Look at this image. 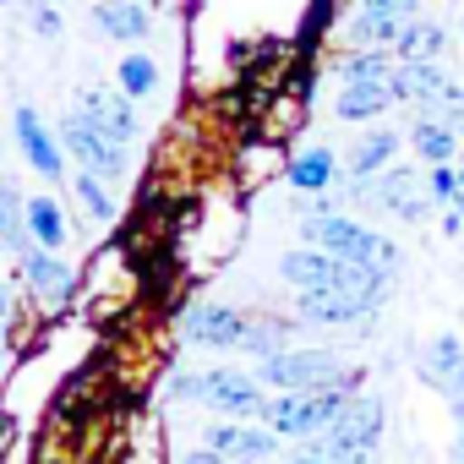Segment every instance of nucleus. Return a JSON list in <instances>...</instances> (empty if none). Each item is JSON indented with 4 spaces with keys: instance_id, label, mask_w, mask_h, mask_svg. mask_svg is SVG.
<instances>
[{
    "instance_id": "16",
    "label": "nucleus",
    "mask_w": 464,
    "mask_h": 464,
    "mask_svg": "<svg viewBox=\"0 0 464 464\" xmlns=\"http://www.w3.org/2000/svg\"><path fill=\"white\" fill-rule=\"evenodd\" d=\"M393 88H399V104H415V110H442L459 93V82L437 61H399L393 66Z\"/></svg>"
},
{
    "instance_id": "29",
    "label": "nucleus",
    "mask_w": 464,
    "mask_h": 464,
    "mask_svg": "<svg viewBox=\"0 0 464 464\" xmlns=\"http://www.w3.org/2000/svg\"><path fill=\"white\" fill-rule=\"evenodd\" d=\"M72 186H77V197H82L88 218H99V224H110V218H115V197H110V180H99V175L77 169V175H72Z\"/></svg>"
},
{
    "instance_id": "5",
    "label": "nucleus",
    "mask_w": 464,
    "mask_h": 464,
    "mask_svg": "<svg viewBox=\"0 0 464 464\" xmlns=\"http://www.w3.org/2000/svg\"><path fill=\"white\" fill-rule=\"evenodd\" d=\"M257 377L268 393H306V388H339L361 372L339 350H279V355L257 361Z\"/></svg>"
},
{
    "instance_id": "12",
    "label": "nucleus",
    "mask_w": 464,
    "mask_h": 464,
    "mask_svg": "<svg viewBox=\"0 0 464 464\" xmlns=\"http://www.w3.org/2000/svg\"><path fill=\"white\" fill-rule=\"evenodd\" d=\"M361 186L399 224H426L431 218V191H426V175H415V169H382L377 180H361Z\"/></svg>"
},
{
    "instance_id": "14",
    "label": "nucleus",
    "mask_w": 464,
    "mask_h": 464,
    "mask_svg": "<svg viewBox=\"0 0 464 464\" xmlns=\"http://www.w3.org/2000/svg\"><path fill=\"white\" fill-rule=\"evenodd\" d=\"M77 110H82L99 131H110L121 148L142 142V115H137V99H131V93H121V88H82V93H77Z\"/></svg>"
},
{
    "instance_id": "13",
    "label": "nucleus",
    "mask_w": 464,
    "mask_h": 464,
    "mask_svg": "<svg viewBox=\"0 0 464 464\" xmlns=\"http://www.w3.org/2000/svg\"><path fill=\"white\" fill-rule=\"evenodd\" d=\"M17 279H23V290H28L39 306H50V312H61V306L72 301V290H77V274L66 268V257H61V252H44V246H28V252L17 257Z\"/></svg>"
},
{
    "instance_id": "9",
    "label": "nucleus",
    "mask_w": 464,
    "mask_h": 464,
    "mask_svg": "<svg viewBox=\"0 0 464 464\" xmlns=\"http://www.w3.org/2000/svg\"><path fill=\"white\" fill-rule=\"evenodd\" d=\"M382 399H366V393H355L344 410H339V420L317 437L323 448H328V464L334 459H344V453H377V442H382Z\"/></svg>"
},
{
    "instance_id": "27",
    "label": "nucleus",
    "mask_w": 464,
    "mask_h": 464,
    "mask_svg": "<svg viewBox=\"0 0 464 464\" xmlns=\"http://www.w3.org/2000/svg\"><path fill=\"white\" fill-rule=\"evenodd\" d=\"M115 88H121V93H131V99H153V93H159V61H153V55H142V50H137V55H126V61L115 66Z\"/></svg>"
},
{
    "instance_id": "24",
    "label": "nucleus",
    "mask_w": 464,
    "mask_h": 464,
    "mask_svg": "<svg viewBox=\"0 0 464 464\" xmlns=\"http://www.w3.org/2000/svg\"><path fill=\"white\" fill-rule=\"evenodd\" d=\"M442 50H448V28L442 23H410L399 34V44H393L399 61H437Z\"/></svg>"
},
{
    "instance_id": "15",
    "label": "nucleus",
    "mask_w": 464,
    "mask_h": 464,
    "mask_svg": "<svg viewBox=\"0 0 464 464\" xmlns=\"http://www.w3.org/2000/svg\"><path fill=\"white\" fill-rule=\"evenodd\" d=\"M12 137H17L28 169H39L44 180H66V148H61V137L44 126V115H39L34 104H17V115H12Z\"/></svg>"
},
{
    "instance_id": "30",
    "label": "nucleus",
    "mask_w": 464,
    "mask_h": 464,
    "mask_svg": "<svg viewBox=\"0 0 464 464\" xmlns=\"http://www.w3.org/2000/svg\"><path fill=\"white\" fill-rule=\"evenodd\" d=\"M453 180H459V169H453V164H431V169H426V191H431V202L453 208Z\"/></svg>"
},
{
    "instance_id": "3",
    "label": "nucleus",
    "mask_w": 464,
    "mask_h": 464,
    "mask_svg": "<svg viewBox=\"0 0 464 464\" xmlns=\"http://www.w3.org/2000/svg\"><path fill=\"white\" fill-rule=\"evenodd\" d=\"M180 399H197L202 410L224 415V420H263V404H268V388L257 372H241V366H208L197 372L191 382H175Z\"/></svg>"
},
{
    "instance_id": "36",
    "label": "nucleus",
    "mask_w": 464,
    "mask_h": 464,
    "mask_svg": "<svg viewBox=\"0 0 464 464\" xmlns=\"http://www.w3.org/2000/svg\"><path fill=\"white\" fill-rule=\"evenodd\" d=\"M334 464H377V453H344V459H334Z\"/></svg>"
},
{
    "instance_id": "20",
    "label": "nucleus",
    "mask_w": 464,
    "mask_h": 464,
    "mask_svg": "<svg viewBox=\"0 0 464 464\" xmlns=\"http://www.w3.org/2000/svg\"><path fill=\"white\" fill-rule=\"evenodd\" d=\"M404 148V137L393 131V126H372L355 148H350V159H344V175L350 180H377L388 164H393V153Z\"/></svg>"
},
{
    "instance_id": "4",
    "label": "nucleus",
    "mask_w": 464,
    "mask_h": 464,
    "mask_svg": "<svg viewBox=\"0 0 464 464\" xmlns=\"http://www.w3.org/2000/svg\"><path fill=\"white\" fill-rule=\"evenodd\" d=\"M388 301H393V279H366L350 290H301L295 317L317 323V328H366Z\"/></svg>"
},
{
    "instance_id": "7",
    "label": "nucleus",
    "mask_w": 464,
    "mask_h": 464,
    "mask_svg": "<svg viewBox=\"0 0 464 464\" xmlns=\"http://www.w3.org/2000/svg\"><path fill=\"white\" fill-rule=\"evenodd\" d=\"M279 279L301 295V290H350V285H366V279H388V274H372V268H355L323 246H295L279 257Z\"/></svg>"
},
{
    "instance_id": "1",
    "label": "nucleus",
    "mask_w": 464,
    "mask_h": 464,
    "mask_svg": "<svg viewBox=\"0 0 464 464\" xmlns=\"http://www.w3.org/2000/svg\"><path fill=\"white\" fill-rule=\"evenodd\" d=\"M301 236H306V246H323V252H334V257H344V263H355V268L388 274V279L404 268V252H399L388 236L355 224L350 213H339V208H328V202H317V208L301 218Z\"/></svg>"
},
{
    "instance_id": "35",
    "label": "nucleus",
    "mask_w": 464,
    "mask_h": 464,
    "mask_svg": "<svg viewBox=\"0 0 464 464\" xmlns=\"http://www.w3.org/2000/svg\"><path fill=\"white\" fill-rule=\"evenodd\" d=\"M453 169H459V180H453V208L464 213V164H453Z\"/></svg>"
},
{
    "instance_id": "37",
    "label": "nucleus",
    "mask_w": 464,
    "mask_h": 464,
    "mask_svg": "<svg viewBox=\"0 0 464 464\" xmlns=\"http://www.w3.org/2000/svg\"><path fill=\"white\" fill-rule=\"evenodd\" d=\"M453 464H464V431H453Z\"/></svg>"
},
{
    "instance_id": "22",
    "label": "nucleus",
    "mask_w": 464,
    "mask_h": 464,
    "mask_svg": "<svg viewBox=\"0 0 464 464\" xmlns=\"http://www.w3.org/2000/svg\"><path fill=\"white\" fill-rule=\"evenodd\" d=\"M404 28H410V12H366L361 6L350 17V44L355 50H393Z\"/></svg>"
},
{
    "instance_id": "11",
    "label": "nucleus",
    "mask_w": 464,
    "mask_h": 464,
    "mask_svg": "<svg viewBox=\"0 0 464 464\" xmlns=\"http://www.w3.org/2000/svg\"><path fill=\"white\" fill-rule=\"evenodd\" d=\"M202 442H213L229 464H268L285 448V437L274 426H263V420H213Z\"/></svg>"
},
{
    "instance_id": "19",
    "label": "nucleus",
    "mask_w": 464,
    "mask_h": 464,
    "mask_svg": "<svg viewBox=\"0 0 464 464\" xmlns=\"http://www.w3.org/2000/svg\"><path fill=\"white\" fill-rule=\"evenodd\" d=\"M459 131L442 121V115H431V110H415L410 115V148H415V159H426V169L431 164H459Z\"/></svg>"
},
{
    "instance_id": "31",
    "label": "nucleus",
    "mask_w": 464,
    "mask_h": 464,
    "mask_svg": "<svg viewBox=\"0 0 464 464\" xmlns=\"http://www.w3.org/2000/svg\"><path fill=\"white\" fill-rule=\"evenodd\" d=\"M23 12H28V23H34L39 39H61V12H55V6H44V0H28Z\"/></svg>"
},
{
    "instance_id": "33",
    "label": "nucleus",
    "mask_w": 464,
    "mask_h": 464,
    "mask_svg": "<svg viewBox=\"0 0 464 464\" xmlns=\"http://www.w3.org/2000/svg\"><path fill=\"white\" fill-rule=\"evenodd\" d=\"M361 6H366V12H415L420 0H361Z\"/></svg>"
},
{
    "instance_id": "6",
    "label": "nucleus",
    "mask_w": 464,
    "mask_h": 464,
    "mask_svg": "<svg viewBox=\"0 0 464 464\" xmlns=\"http://www.w3.org/2000/svg\"><path fill=\"white\" fill-rule=\"evenodd\" d=\"M55 137H61V148H66V159H77V169H88V175H99V180H126V169H131V159H126V148L110 137V131H99L82 110H72V115H61V126H55Z\"/></svg>"
},
{
    "instance_id": "39",
    "label": "nucleus",
    "mask_w": 464,
    "mask_h": 464,
    "mask_svg": "<svg viewBox=\"0 0 464 464\" xmlns=\"http://www.w3.org/2000/svg\"><path fill=\"white\" fill-rule=\"evenodd\" d=\"M268 464H290V459H268Z\"/></svg>"
},
{
    "instance_id": "25",
    "label": "nucleus",
    "mask_w": 464,
    "mask_h": 464,
    "mask_svg": "<svg viewBox=\"0 0 464 464\" xmlns=\"http://www.w3.org/2000/svg\"><path fill=\"white\" fill-rule=\"evenodd\" d=\"M393 66H399L393 50H350V55H339V88H344V82H377V77H388Z\"/></svg>"
},
{
    "instance_id": "8",
    "label": "nucleus",
    "mask_w": 464,
    "mask_h": 464,
    "mask_svg": "<svg viewBox=\"0 0 464 464\" xmlns=\"http://www.w3.org/2000/svg\"><path fill=\"white\" fill-rule=\"evenodd\" d=\"M415 377L431 393H442V404L453 410V426L464 431V344H459V334H431L426 350L415 355Z\"/></svg>"
},
{
    "instance_id": "21",
    "label": "nucleus",
    "mask_w": 464,
    "mask_h": 464,
    "mask_svg": "<svg viewBox=\"0 0 464 464\" xmlns=\"http://www.w3.org/2000/svg\"><path fill=\"white\" fill-rule=\"evenodd\" d=\"M339 175H344V164H339V153H328V148H306V153H295V159L285 164V180H290L295 191H306V197H328V191L339 186Z\"/></svg>"
},
{
    "instance_id": "38",
    "label": "nucleus",
    "mask_w": 464,
    "mask_h": 464,
    "mask_svg": "<svg viewBox=\"0 0 464 464\" xmlns=\"http://www.w3.org/2000/svg\"><path fill=\"white\" fill-rule=\"evenodd\" d=\"M459 164H464V142H459Z\"/></svg>"
},
{
    "instance_id": "32",
    "label": "nucleus",
    "mask_w": 464,
    "mask_h": 464,
    "mask_svg": "<svg viewBox=\"0 0 464 464\" xmlns=\"http://www.w3.org/2000/svg\"><path fill=\"white\" fill-rule=\"evenodd\" d=\"M180 464H229V459H224L213 442H197V448H186V453H180Z\"/></svg>"
},
{
    "instance_id": "17",
    "label": "nucleus",
    "mask_w": 464,
    "mask_h": 464,
    "mask_svg": "<svg viewBox=\"0 0 464 464\" xmlns=\"http://www.w3.org/2000/svg\"><path fill=\"white\" fill-rule=\"evenodd\" d=\"M93 28L115 44H142L153 34V12L142 0H93Z\"/></svg>"
},
{
    "instance_id": "2",
    "label": "nucleus",
    "mask_w": 464,
    "mask_h": 464,
    "mask_svg": "<svg viewBox=\"0 0 464 464\" xmlns=\"http://www.w3.org/2000/svg\"><path fill=\"white\" fill-rule=\"evenodd\" d=\"M355 393H361V377H350V382H339V388L268 393V404H263V426H274L285 442H312V437H323V431L339 420V410H344Z\"/></svg>"
},
{
    "instance_id": "10",
    "label": "nucleus",
    "mask_w": 464,
    "mask_h": 464,
    "mask_svg": "<svg viewBox=\"0 0 464 464\" xmlns=\"http://www.w3.org/2000/svg\"><path fill=\"white\" fill-rule=\"evenodd\" d=\"M246 328H252V317L224 301H191L180 312V339L197 350H236L246 339Z\"/></svg>"
},
{
    "instance_id": "26",
    "label": "nucleus",
    "mask_w": 464,
    "mask_h": 464,
    "mask_svg": "<svg viewBox=\"0 0 464 464\" xmlns=\"http://www.w3.org/2000/svg\"><path fill=\"white\" fill-rule=\"evenodd\" d=\"M23 202H28V197H12V191H0V252H12V257H23V252L34 246Z\"/></svg>"
},
{
    "instance_id": "23",
    "label": "nucleus",
    "mask_w": 464,
    "mask_h": 464,
    "mask_svg": "<svg viewBox=\"0 0 464 464\" xmlns=\"http://www.w3.org/2000/svg\"><path fill=\"white\" fill-rule=\"evenodd\" d=\"M23 213H28L34 246H44V252H61V246H66V208H61L55 197H28Z\"/></svg>"
},
{
    "instance_id": "34",
    "label": "nucleus",
    "mask_w": 464,
    "mask_h": 464,
    "mask_svg": "<svg viewBox=\"0 0 464 464\" xmlns=\"http://www.w3.org/2000/svg\"><path fill=\"white\" fill-rule=\"evenodd\" d=\"M12 312H17V301H12V285L0 279V328H12Z\"/></svg>"
},
{
    "instance_id": "28",
    "label": "nucleus",
    "mask_w": 464,
    "mask_h": 464,
    "mask_svg": "<svg viewBox=\"0 0 464 464\" xmlns=\"http://www.w3.org/2000/svg\"><path fill=\"white\" fill-rule=\"evenodd\" d=\"M236 350H241V355H252V361H268V355L290 350V328H285V323H274V317H268V323H257V317H252V328H246V339H241Z\"/></svg>"
},
{
    "instance_id": "18",
    "label": "nucleus",
    "mask_w": 464,
    "mask_h": 464,
    "mask_svg": "<svg viewBox=\"0 0 464 464\" xmlns=\"http://www.w3.org/2000/svg\"><path fill=\"white\" fill-rule=\"evenodd\" d=\"M399 104V88H393V72L388 77H377V82H344L339 88V121H350V126H366V121H377V115H388Z\"/></svg>"
}]
</instances>
